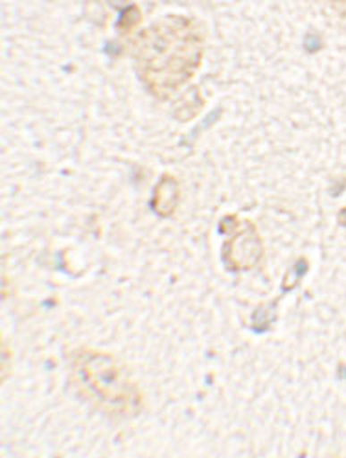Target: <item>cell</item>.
Returning <instances> with one entry per match:
<instances>
[{
	"label": "cell",
	"instance_id": "8",
	"mask_svg": "<svg viewBox=\"0 0 346 458\" xmlns=\"http://www.w3.org/2000/svg\"><path fill=\"white\" fill-rule=\"evenodd\" d=\"M240 225H241V219L238 216H225L222 221H219V234L231 236L238 231Z\"/></svg>",
	"mask_w": 346,
	"mask_h": 458
},
{
	"label": "cell",
	"instance_id": "1",
	"mask_svg": "<svg viewBox=\"0 0 346 458\" xmlns=\"http://www.w3.org/2000/svg\"><path fill=\"white\" fill-rule=\"evenodd\" d=\"M205 31L186 15H168L142 30L133 47L135 72L149 94L168 100L199 71Z\"/></svg>",
	"mask_w": 346,
	"mask_h": 458
},
{
	"label": "cell",
	"instance_id": "5",
	"mask_svg": "<svg viewBox=\"0 0 346 458\" xmlns=\"http://www.w3.org/2000/svg\"><path fill=\"white\" fill-rule=\"evenodd\" d=\"M308 267H309V264H308L306 258L297 259L295 264L288 269V273H286V276H284V282H282V293H290V291H293L295 287H299L300 280H302V278L306 276V273H308Z\"/></svg>",
	"mask_w": 346,
	"mask_h": 458
},
{
	"label": "cell",
	"instance_id": "7",
	"mask_svg": "<svg viewBox=\"0 0 346 458\" xmlns=\"http://www.w3.org/2000/svg\"><path fill=\"white\" fill-rule=\"evenodd\" d=\"M139 22H140V10L137 6H128V8L122 10V15L116 22V28L122 30L123 34H128V31H131Z\"/></svg>",
	"mask_w": 346,
	"mask_h": 458
},
{
	"label": "cell",
	"instance_id": "3",
	"mask_svg": "<svg viewBox=\"0 0 346 458\" xmlns=\"http://www.w3.org/2000/svg\"><path fill=\"white\" fill-rule=\"evenodd\" d=\"M264 258V242L253 221H241L224 245V264L231 273L255 269Z\"/></svg>",
	"mask_w": 346,
	"mask_h": 458
},
{
	"label": "cell",
	"instance_id": "6",
	"mask_svg": "<svg viewBox=\"0 0 346 458\" xmlns=\"http://www.w3.org/2000/svg\"><path fill=\"white\" fill-rule=\"evenodd\" d=\"M274 306H276V302H273V304H264V306H260V308L253 313V330H255V332L264 334V332H267V330L271 328V326L274 324V320H276Z\"/></svg>",
	"mask_w": 346,
	"mask_h": 458
},
{
	"label": "cell",
	"instance_id": "4",
	"mask_svg": "<svg viewBox=\"0 0 346 458\" xmlns=\"http://www.w3.org/2000/svg\"><path fill=\"white\" fill-rule=\"evenodd\" d=\"M181 203V184L179 181L166 174L153 188L149 207L159 217H172Z\"/></svg>",
	"mask_w": 346,
	"mask_h": 458
},
{
	"label": "cell",
	"instance_id": "2",
	"mask_svg": "<svg viewBox=\"0 0 346 458\" xmlns=\"http://www.w3.org/2000/svg\"><path fill=\"white\" fill-rule=\"evenodd\" d=\"M74 374L85 394L105 412L135 418L144 411V394L131 372L113 353L81 348L74 355Z\"/></svg>",
	"mask_w": 346,
	"mask_h": 458
},
{
	"label": "cell",
	"instance_id": "9",
	"mask_svg": "<svg viewBox=\"0 0 346 458\" xmlns=\"http://www.w3.org/2000/svg\"><path fill=\"white\" fill-rule=\"evenodd\" d=\"M337 219H339V223H341L342 226H346V208H342V210L339 212V217H337Z\"/></svg>",
	"mask_w": 346,
	"mask_h": 458
}]
</instances>
